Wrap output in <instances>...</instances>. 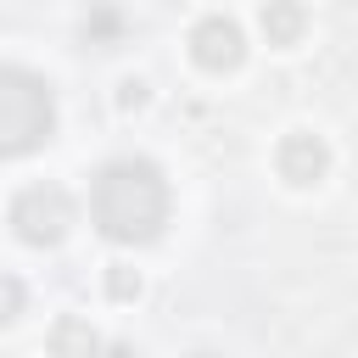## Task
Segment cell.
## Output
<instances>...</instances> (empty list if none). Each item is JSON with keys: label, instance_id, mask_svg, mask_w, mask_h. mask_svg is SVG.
Returning <instances> with one entry per match:
<instances>
[{"label": "cell", "instance_id": "4", "mask_svg": "<svg viewBox=\"0 0 358 358\" xmlns=\"http://www.w3.org/2000/svg\"><path fill=\"white\" fill-rule=\"evenodd\" d=\"M190 56H196V67H207V73H235V67L246 62V34H241V22H235V17H201V22L190 28Z\"/></svg>", "mask_w": 358, "mask_h": 358}, {"label": "cell", "instance_id": "6", "mask_svg": "<svg viewBox=\"0 0 358 358\" xmlns=\"http://www.w3.org/2000/svg\"><path fill=\"white\" fill-rule=\"evenodd\" d=\"M45 341H50V358H101V336H95V324L78 319V313H62Z\"/></svg>", "mask_w": 358, "mask_h": 358}, {"label": "cell", "instance_id": "11", "mask_svg": "<svg viewBox=\"0 0 358 358\" xmlns=\"http://www.w3.org/2000/svg\"><path fill=\"white\" fill-rule=\"evenodd\" d=\"M117 106H123V112L145 106V84H140V78H129V84H123V95H117Z\"/></svg>", "mask_w": 358, "mask_h": 358}, {"label": "cell", "instance_id": "9", "mask_svg": "<svg viewBox=\"0 0 358 358\" xmlns=\"http://www.w3.org/2000/svg\"><path fill=\"white\" fill-rule=\"evenodd\" d=\"M22 302H28L22 280H17V274H0V324H11V319L22 313Z\"/></svg>", "mask_w": 358, "mask_h": 358}, {"label": "cell", "instance_id": "10", "mask_svg": "<svg viewBox=\"0 0 358 358\" xmlns=\"http://www.w3.org/2000/svg\"><path fill=\"white\" fill-rule=\"evenodd\" d=\"M106 291H112L117 302H129V296H140V274H134L129 263H117V268L106 274Z\"/></svg>", "mask_w": 358, "mask_h": 358}, {"label": "cell", "instance_id": "3", "mask_svg": "<svg viewBox=\"0 0 358 358\" xmlns=\"http://www.w3.org/2000/svg\"><path fill=\"white\" fill-rule=\"evenodd\" d=\"M11 229L22 246H56L73 229V196L62 185H28L11 201Z\"/></svg>", "mask_w": 358, "mask_h": 358}, {"label": "cell", "instance_id": "7", "mask_svg": "<svg viewBox=\"0 0 358 358\" xmlns=\"http://www.w3.org/2000/svg\"><path fill=\"white\" fill-rule=\"evenodd\" d=\"M257 22H263L268 45H296V39H302V28H308V17H302V6H296V0H263Z\"/></svg>", "mask_w": 358, "mask_h": 358}, {"label": "cell", "instance_id": "2", "mask_svg": "<svg viewBox=\"0 0 358 358\" xmlns=\"http://www.w3.org/2000/svg\"><path fill=\"white\" fill-rule=\"evenodd\" d=\"M56 134V95L34 67L0 62V162L39 151Z\"/></svg>", "mask_w": 358, "mask_h": 358}, {"label": "cell", "instance_id": "1", "mask_svg": "<svg viewBox=\"0 0 358 358\" xmlns=\"http://www.w3.org/2000/svg\"><path fill=\"white\" fill-rule=\"evenodd\" d=\"M95 229L117 246H145L168 224V179L145 157H112L90 185Z\"/></svg>", "mask_w": 358, "mask_h": 358}, {"label": "cell", "instance_id": "8", "mask_svg": "<svg viewBox=\"0 0 358 358\" xmlns=\"http://www.w3.org/2000/svg\"><path fill=\"white\" fill-rule=\"evenodd\" d=\"M117 28H123L117 6H95V11L84 17V39H95V45H112V39H117Z\"/></svg>", "mask_w": 358, "mask_h": 358}, {"label": "cell", "instance_id": "5", "mask_svg": "<svg viewBox=\"0 0 358 358\" xmlns=\"http://www.w3.org/2000/svg\"><path fill=\"white\" fill-rule=\"evenodd\" d=\"M274 162H280V179H291V185H319V179L330 173V145H324L319 134H285L280 151H274Z\"/></svg>", "mask_w": 358, "mask_h": 358}]
</instances>
